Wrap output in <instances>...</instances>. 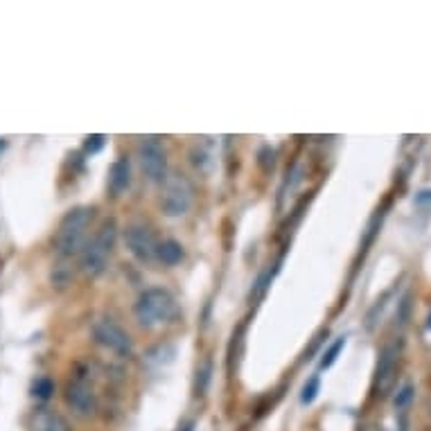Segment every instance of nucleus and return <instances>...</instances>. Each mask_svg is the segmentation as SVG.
<instances>
[{
    "mask_svg": "<svg viewBox=\"0 0 431 431\" xmlns=\"http://www.w3.org/2000/svg\"><path fill=\"white\" fill-rule=\"evenodd\" d=\"M66 404L70 406V411L79 415V418H91L97 411V398H95V391L91 388V384L86 381L84 377H75L68 381L66 386Z\"/></svg>",
    "mask_w": 431,
    "mask_h": 431,
    "instance_id": "nucleus-8",
    "label": "nucleus"
},
{
    "mask_svg": "<svg viewBox=\"0 0 431 431\" xmlns=\"http://www.w3.org/2000/svg\"><path fill=\"white\" fill-rule=\"evenodd\" d=\"M158 260L167 267H174L183 260V246L174 240H165L163 244H158Z\"/></svg>",
    "mask_w": 431,
    "mask_h": 431,
    "instance_id": "nucleus-12",
    "label": "nucleus"
},
{
    "mask_svg": "<svg viewBox=\"0 0 431 431\" xmlns=\"http://www.w3.org/2000/svg\"><path fill=\"white\" fill-rule=\"evenodd\" d=\"M161 211L167 217H183L194 201L192 183L183 174H167L161 183Z\"/></svg>",
    "mask_w": 431,
    "mask_h": 431,
    "instance_id": "nucleus-4",
    "label": "nucleus"
},
{
    "mask_svg": "<svg viewBox=\"0 0 431 431\" xmlns=\"http://www.w3.org/2000/svg\"><path fill=\"white\" fill-rule=\"evenodd\" d=\"M274 150H271V147H262V150H260V161H257V163H260V167L264 169V172H269L271 167H274Z\"/></svg>",
    "mask_w": 431,
    "mask_h": 431,
    "instance_id": "nucleus-20",
    "label": "nucleus"
},
{
    "mask_svg": "<svg viewBox=\"0 0 431 431\" xmlns=\"http://www.w3.org/2000/svg\"><path fill=\"white\" fill-rule=\"evenodd\" d=\"M93 337L100 346H104L106 350L116 352L120 357H129L133 352L131 337L113 321V318H97L93 323Z\"/></svg>",
    "mask_w": 431,
    "mask_h": 431,
    "instance_id": "nucleus-7",
    "label": "nucleus"
},
{
    "mask_svg": "<svg viewBox=\"0 0 431 431\" xmlns=\"http://www.w3.org/2000/svg\"><path fill=\"white\" fill-rule=\"evenodd\" d=\"M104 142H106V138L104 135H89V138H86V154H97L104 147Z\"/></svg>",
    "mask_w": 431,
    "mask_h": 431,
    "instance_id": "nucleus-19",
    "label": "nucleus"
},
{
    "mask_svg": "<svg viewBox=\"0 0 431 431\" xmlns=\"http://www.w3.org/2000/svg\"><path fill=\"white\" fill-rule=\"evenodd\" d=\"M32 431H72L70 422L55 409H36L30 418Z\"/></svg>",
    "mask_w": 431,
    "mask_h": 431,
    "instance_id": "nucleus-10",
    "label": "nucleus"
},
{
    "mask_svg": "<svg viewBox=\"0 0 431 431\" xmlns=\"http://www.w3.org/2000/svg\"><path fill=\"white\" fill-rule=\"evenodd\" d=\"M125 244L129 253L142 264H152L158 260V240L154 230L142 221H133L125 228Z\"/></svg>",
    "mask_w": 431,
    "mask_h": 431,
    "instance_id": "nucleus-5",
    "label": "nucleus"
},
{
    "mask_svg": "<svg viewBox=\"0 0 431 431\" xmlns=\"http://www.w3.org/2000/svg\"><path fill=\"white\" fill-rule=\"evenodd\" d=\"M429 328H431V314H429Z\"/></svg>",
    "mask_w": 431,
    "mask_h": 431,
    "instance_id": "nucleus-22",
    "label": "nucleus"
},
{
    "mask_svg": "<svg viewBox=\"0 0 431 431\" xmlns=\"http://www.w3.org/2000/svg\"><path fill=\"white\" fill-rule=\"evenodd\" d=\"M396 362H398V350L393 346L384 348L375 373V393L379 398H384L393 386V379H396Z\"/></svg>",
    "mask_w": 431,
    "mask_h": 431,
    "instance_id": "nucleus-9",
    "label": "nucleus"
},
{
    "mask_svg": "<svg viewBox=\"0 0 431 431\" xmlns=\"http://www.w3.org/2000/svg\"><path fill=\"white\" fill-rule=\"evenodd\" d=\"M116 237H118L116 219H106L100 226V230L93 235V240L86 242L84 251H82V269L86 276L97 278L104 274L108 267V260H111V253H113Z\"/></svg>",
    "mask_w": 431,
    "mask_h": 431,
    "instance_id": "nucleus-2",
    "label": "nucleus"
},
{
    "mask_svg": "<svg viewBox=\"0 0 431 431\" xmlns=\"http://www.w3.org/2000/svg\"><path fill=\"white\" fill-rule=\"evenodd\" d=\"M318 388H321V379H318V375H314L307 384L303 386V393H301V402L303 404H312L318 396Z\"/></svg>",
    "mask_w": 431,
    "mask_h": 431,
    "instance_id": "nucleus-16",
    "label": "nucleus"
},
{
    "mask_svg": "<svg viewBox=\"0 0 431 431\" xmlns=\"http://www.w3.org/2000/svg\"><path fill=\"white\" fill-rule=\"evenodd\" d=\"M343 346H346V337H339V339L328 348V352H323L321 368H330L332 364H335V362H337V357H339V352L343 350Z\"/></svg>",
    "mask_w": 431,
    "mask_h": 431,
    "instance_id": "nucleus-15",
    "label": "nucleus"
},
{
    "mask_svg": "<svg viewBox=\"0 0 431 431\" xmlns=\"http://www.w3.org/2000/svg\"><path fill=\"white\" fill-rule=\"evenodd\" d=\"M34 398H39V400H50L52 398V393H55V381L52 379H47V377H39L34 381Z\"/></svg>",
    "mask_w": 431,
    "mask_h": 431,
    "instance_id": "nucleus-14",
    "label": "nucleus"
},
{
    "mask_svg": "<svg viewBox=\"0 0 431 431\" xmlns=\"http://www.w3.org/2000/svg\"><path fill=\"white\" fill-rule=\"evenodd\" d=\"M133 314L138 318V323L145 328L163 325L172 321L177 314V303L172 298V293L161 287H150L145 289L138 301L133 305Z\"/></svg>",
    "mask_w": 431,
    "mask_h": 431,
    "instance_id": "nucleus-3",
    "label": "nucleus"
},
{
    "mask_svg": "<svg viewBox=\"0 0 431 431\" xmlns=\"http://www.w3.org/2000/svg\"><path fill=\"white\" fill-rule=\"evenodd\" d=\"M208 381H211V362H203L199 366V371H196V384H194V388H196L199 396H203V393H206Z\"/></svg>",
    "mask_w": 431,
    "mask_h": 431,
    "instance_id": "nucleus-17",
    "label": "nucleus"
},
{
    "mask_svg": "<svg viewBox=\"0 0 431 431\" xmlns=\"http://www.w3.org/2000/svg\"><path fill=\"white\" fill-rule=\"evenodd\" d=\"M131 186V167H129V161L127 158H120L108 169V190L111 194H122L127 192Z\"/></svg>",
    "mask_w": 431,
    "mask_h": 431,
    "instance_id": "nucleus-11",
    "label": "nucleus"
},
{
    "mask_svg": "<svg viewBox=\"0 0 431 431\" xmlns=\"http://www.w3.org/2000/svg\"><path fill=\"white\" fill-rule=\"evenodd\" d=\"M3 147H5V142H3V140H0V150H3Z\"/></svg>",
    "mask_w": 431,
    "mask_h": 431,
    "instance_id": "nucleus-21",
    "label": "nucleus"
},
{
    "mask_svg": "<svg viewBox=\"0 0 431 431\" xmlns=\"http://www.w3.org/2000/svg\"><path fill=\"white\" fill-rule=\"evenodd\" d=\"M411 400H413V386L411 384H404L400 388V393H398V398H396V409H406Z\"/></svg>",
    "mask_w": 431,
    "mask_h": 431,
    "instance_id": "nucleus-18",
    "label": "nucleus"
},
{
    "mask_svg": "<svg viewBox=\"0 0 431 431\" xmlns=\"http://www.w3.org/2000/svg\"><path fill=\"white\" fill-rule=\"evenodd\" d=\"M138 161L150 181L163 183L167 177V152L158 138H142L138 145Z\"/></svg>",
    "mask_w": 431,
    "mask_h": 431,
    "instance_id": "nucleus-6",
    "label": "nucleus"
},
{
    "mask_svg": "<svg viewBox=\"0 0 431 431\" xmlns=\"http://www.w3.org/2000/svg\"><path fill=\"white\" fill-rule=\"evenodd\" d=\"M190 161L192 165L201 172V174H208V172L213 169V152L208 150L206 145H194L192 147V152H190Z\"/></svg>",
    "mask_w": 431,
    "mask_h": 431,
    "instance_id": "nucleus-13",
    "label": "nucleus"
},
{
    "mask_svg": "<svg viewBox=\"0 0 431 431\" xmlns=\"http://www.w3.org/2000/svg\"><path fill=\"white\" fill-rule=\"evenodd\" d=\"M91 219H93V208H72V211L61 219L59 230L55 235V249L61 257H72L84 251Z\"/></svg>",
    "mask_w": 431,
    "mask_h": 431,
    "instance_id": "nucleus-1",
    "label": "nucleus"
}]
</instances>
